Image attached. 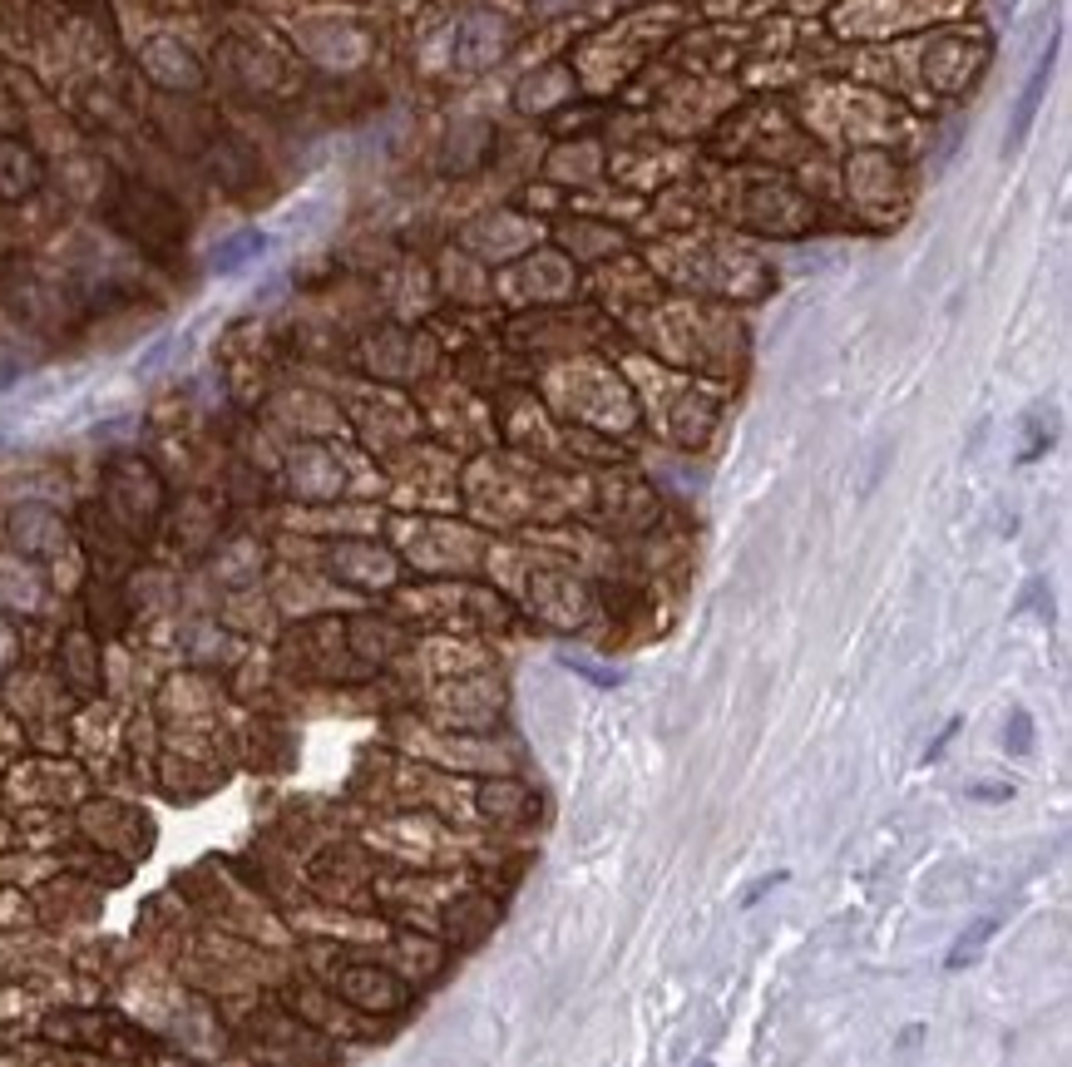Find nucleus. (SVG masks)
Returning a JSON list of instances; mask_svg holds the SVG:
<instances>
[{
    "instance_id": "8",
    "label": "nucleus",
    "mask_w": 1072,
    "mask_h": 1067,
    "mask_svg": "<svg viewBox=\"0 0 1072 1067\" xmlns=\"http://www.w3.org/2000/svg\"><path fill=\"white\" fill-rule=\"evenodd\" d=\"M959 737V722H949V727H944V732H939V737L929 741V751H924V761H939V756H944V746H949V741Z\"/></svg>"
},
{
    "instance_id": "1",
    "label": "nucleus",
    "mask_w": 1072,
    "mask_h": 1067,
    "mask_svg": "<svg viewBox=\"0 0 1072 1067\" xmlns=\"http://www.w3.org/2000/svg\"><path fill=\"white\" fill-rule=\"evenodd\" d=\"M1053 55H1058V35H1053V40H1048V50L1038 55L1033 75H1028L1023 94H1018V104H1013V124H1008V149H1023V139H1028V134H1033V124H1038L1043 94H1048V80H1053Z\"/></svg>"
},
{
    "instance_id": "2",
    "label": "nucleus",
    "mask_w": 1072,
    "mask_h": 1067,
    "mask_svg": "<svg viewBox=\"0 0 1072 1067\" xmlns=\"http://www.w3.org/2000/svg\"><path fill=\"white\" fill-rule=\"evenodd\" d=\"M998 929H1003V914H984V919H974V924L949 944V954H944V974H959L964 964H974V959H979V949L989 944Z\"/></svg>"
},
{
    "instance_id": "7",
    "label": "nucleus",
    "mask_w": 1072,
    "mask_h": 1067,
    "mask_svg": "<svg viewBox=\"0 0 1072 1067\" xmlns=\"http://www.w3.org/2000/svg\"><path fill=\"white\" fill-rule=\"evenodd\" d=\"M969 796H974V801H984V806H998V801H1008V796H1013V786H1003V781H979V786H969Z\"/></svg>"
},
{
    "instance_id": "9",
    "label": "nucleus",
    "mask_w": 1072,
    "mask_h": 1067,
    "mask_svg": "<svg viewBox=\"0 0 1072 1067\" xmlns=\"http://www.w3.org/2000/svg\"><path fill=\"white\" fill-rule=\"evenodd\" d=\"M919 1038H924V1023H909V1028H905V1038H900V1048H914Z\"/></svg>"
},
{
    "instance_id": "3",
    "label": "nucleus",
    "mask_w": 1072,
    "mask_h": 1067,
    "mask_svg": "<svg viewBox=\"0 0 1072 1067\" xmlns=\"http://www.w3.org/2000/svg\"><path fill=\"white\" fill-rule=\"evenodd\" d=\"M262 247H267V238H262L257 228H248V233H238V238H228V243H223V247H218V252H213V267H218V272H238L243 262H252V257L262 252Z\"/></svg>"
},
{
    "instance_id": "4",
    "label": "nucleus",
    "mask_w": 1072,
    "mask_h": 1067,
    "mask_svg": "<svg viewBox=\"0 0 1072 1067\" xmlns=\"http://www.w3.org/2000/svg\"><path fill=\"white\" fill-rule=\"evenodd\" d=\"M1003 746L1013 751V756H1028L1033 751V717L1018 707L1013 717H1008V732H1003Z\"/></svg>"
},
{
    "instance_id": "10",
    "label": "nucleus",
    "mask_w": 1072,
    "mask_h": 1067,
    "mask_svg": "<svg viewBox=\"0 0 1072 1067\" xmlns=\"http://www.w3.org/2000/svg\"><path fill=\"white\" fill-rule=\"evenodd\" d=\"M692 1067H717V1063H712V1058H697V1063H692Z\"/></svg>"
},
{
    "instance_id": "6",
    "label": "nucleus",
    "mask_w": 1072,
    "mask_h": 1067,
    "mask_svg": "<svg viewBox=\"0 0 1072 1067\" xmlns=\"http://www.w3.org/2000/svg\"><path fill=\"white\" fill-rule=\"evenodd\" d=\"M781 885H791V870H771V875H761L756 885H746L742 890V909H751V904H761L771 890H781Z\"/></svg>"
},
{
    "instance_id": "5",
    "label": "nucleus",
    "mask_w": 1072,
    "mask_h": 1067,
    "mask_svg": "<svg viewBox=\"0 0 1072 1067\" xmlns=\"http://www.w3.org/2000/svg\"><path fill=\"white\" fill-rule=\"evenodd\" d=\"M559 662H564V667H569V672H578V677H588V682H593V687H618V682H623V672H618V667H613V672H608V667H593V662H588V657H574V653H564V657H559Z\"/></svg>"
}]
</instances>
